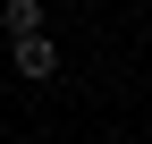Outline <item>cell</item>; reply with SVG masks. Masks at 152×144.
<instances>
[{
	"label": "cell",
	"mask_w": 152,
	"mask_h": 144,
	"mask_svg": "<svg viewBox=\"0 0 152 144\" xmlns=\"http://www.w3.org/2000/svg\"><path fill=\"white\" fill-rule=\"evenodd\" d=\"M0 34H51V17H42V0H0Z\"/></svg>",
	"instance_id": "7a4b0ae2"
},
{
	"label": "cell",
	"mask_w": 152,
	"mask_h": 144,
	"mask_svg": "<svg viewBox=\"0 0 152 144\" xmlns=\"http://www.w3.org/2000/svg\"><path fill=\"white\" fill-rule=\"evenodd\" d=\"M9 60H17V76H26V85H51V76H59V43H51V34H17Z\"/></svg>",
	"instance_id": "6da1fadb"
}]
</instances>
